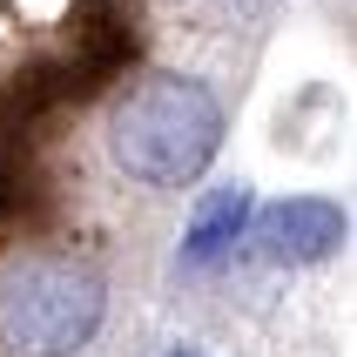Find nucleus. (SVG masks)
<instances>
[{
    "mask_svg": "<svg viewBox=\"0 0 357 357\" xmlns=\"http://www.w3.org/2000/svg\"><path fill=\"white\" fill-rule=\"evenodd\" d=\"M222 149V101L189 75H149L108 108V155L149 189L196 182Z\"/></svg>",
    "mask_w": 357,
    "mask_h": 357,
    "instance_id": "obj_1",
    "label": "nucleus"
},
{
    "mask_svg": "<svg viewBox=\"0 0 357 357\" xmlns=\"http://www.w3.org/2000/svg\"><path fill=\"white\" fill-rule=\"evenodd\" d=\"M108 317V283L75 257H27L0 277V344L20 357H75Z\"/></svg>",
    "mask_w": 357,
    "mask_h": 357,
    "instance_id": "obj_2",
    "label": "nucleus"
},
{
    "mask_svg": "<svg viewBox=\"0 0 357 357\" xmlns=\"http://www.w3.org/2000/svg\"><path fill=\"white\" fill-rule=\"evenodd\" d=\"M344 236H351V216L324 196H290L277 209H263V222H257L263 263H324V257H337Z\"/></svg>",
    "mask_w": 357,
    "mask_h": 357,
    "instance_id": "obj_3",
    "label": "nucleus"
},
{
    "mask_svg": "<svg viewBox=\"0 0 357 357\" xmlns=\"http://www.w3.org/2000/svg\"><path fill=\"white\" fill-rule=\"evenodd\" d=\"M243 222H250V182H222L196 202V222L182 236V263L189 270H216L229 250L243 243Z\"/></svg>",
    "mask_w": 357,
    "mask_h": 357,
    "instance_id": "obj_4",
    "label": "nucleus"
},
{
    "mask_svg": "<svg viewBox=\"0 0 357 357\" xmlns=\"http://www.w3.org/2000/svg\"><path fill=\"white\" fill-rule=\"evenodd\" d=\"M176 357H196V351H176Z\"/></svg>",
    "mask_w": 357,
    "mask_h": 357,
    "instance_id": "obj_5",
    "label": "nucleus"
}]
</instances>
